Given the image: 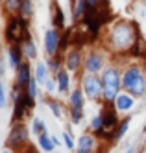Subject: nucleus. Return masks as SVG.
<instances>
[{"instance_id":"15","label":"nucleus","mask_w":146,"mask_h":153,"mask_svg":"<svg viewBox=\"0 0 146 153\" xmlns=\"http://www.w3.org/2000/svg\"><path fill=\"white\" fill-rule=\"evenodd\" d=\"M55 78V83H58V92L61 94V96H65V94H70V72L67 70L65 67L54 76Z\"/></svg>"},{"instance_id":"43","label":"nucleus","mask_w":146,"mask_h":153,"mask_svg":"<svg viewBox=\"0 0 146 153\" xmlns=\"http://www.w3.org/2000/svg\"><path fill=\"white\" fill-rule=\"evenodd\" d=\"M52 153H61V151H52Z\"/></svg>"},{"instance_id":"13","label":"nucleus","mask_w":146,"mask_h":153,"mask_svg":"<svg viewBox=\"0 0 146 153\" xmlns=\"http://www.w3.org/2000/svg\"><path fill=\"white\" fill-rule=\"evenodd\" d=\"M33 78V74H31V67H30V63H22L20 67L15 70V81H13V85H17V87H20L22 91H26V87H28V83H30V79Z\"/></svg>"},{"instance_id":"3","label":"nucleus","mask_w":146,"mask_h":153,"mask_svg":"<svg viewBox=\"0 0 146 153\" xmlns=\"http://www.w3.org/2000/svg\"><path fill=\"white\" fill-rule=\"evenodd\" d=\"M30 35V20L20 15L7 17V22L4 28V39L7 45H22Z\"/></svg>"},{"instance_id":"12","label":"nucleus","mask_w":146,"mask_h":153,"mask_svg":"<svg viewBox=\"0 0 146 153\" xmlns=\"http://www.w3.org/2000/svg\"><path fill=\"white\" fill-rule=\"evenodd\" d=\"M28 96H26V91L22 92L17 100L13 102V114H11V124H17V122H22V118L28 114Z\"/></svg>"},{"instance_id":"32","label":"nucleus","mask_w":146,"mask_h":153,"mask_svg":"<svg viewBox=\"0 0 146 153\" xmlns=\"http://www.w3.org/2000/svg\"><path fill=\"white\" fill-rule=\"evenodd\" d=\"M100 127H104V120H102V114H96L93 120H91V131H96Z\"/></svg>"},{"instance_id":"46","label":"nucleus","mask_w":146,"mask_h":153,"mask_svg":"<svg viewBox=\"0 0 146 153\" xmlns=\"http://www.w3.org/2000/svg\"><path fill=\"white\" fill-rule=\"evenodd\" d=\"M24 153H26V151H24Z\"/></svg>"},{"instance_id":"11","label":"nucleus","mask_w":146,"mask_h":153,"mask_svg":"<svg viewBox=\"0 0 146 153\" xmlns=\"http://www.w3.org/2000/svg\"><path fill=\"white\" fill-rule=\"evenodd\" d=\"M100 146H102V144H100V140L94 137L93 131L80 135V138H78V142H76V149L85 151V153H94V151H98Z\"/></svg>"},{"instance_id":"25","label":"nucleus","mask_w":146,"mask_h":153,"mask_svg":"<svg viewBox=\"0 0 146 153\" xmlns=\"http://www.w3.org/2000/svg\"><path fill=\"white\" fill-rule=\"evenodd\" d=\"M130 122H131V116H126V118L120 120V124H118L117 129H115V137H117V140L124 138V135L128 133V129H130Z\"/></svg>"},{"instance_id":"21","label":"nucleus","mask_w":146,"mask_h":153,"mask_svg":"<svg viewBox=\"0 0 146 153\" xmlns=\"http://www.w3.org/2000/svg\"><path fill=\"white\" fill-rule=\"evenodd\" d=\"M20 48H22V52H24V57L28 59V61H31V59H37V45H35V41H33L31 37H28L24 42L20 45Z\"/></svg>"},{"instance_id":"19","label":"nucleus","mask_w":146,"mask_h":153,"mask_svg":"<svg viewBox=\"0 0 146 153\" xmlns=\"http://www.w3.org/2000/svg\"><path fill=\"white\" fill-rule=\"evenodd\" d=\"M44 103H46V105L50 107L52 114H54L55 118H58V120H61V118H63L65 111H63V103H61V100H58V98H54L52 94H48L46 98H44Z\"/></svg>"},{"instance_id":"44","label":"nucleus","mask_w":146,"mask_h":153,"mask_svg":"<svg viewBox=\"0 0 146 153\" xmlns=\"http://www.w3.org/2000/svg\"><path fill=\"white\" fill-rule=\"evenodd\" d=\"M2 2H4V0H0V4H2Z\"/></svg>"},{"instance_id":"1","label":"nucleus","mask_w":146,"mask_h":153,"mask_svg":"<svg viewBox=\"0 0 146 153\" xmlns=\"http://www.w3.org/2000/svg\"><path fill=\"white\" fill-rule=\"evenodd\" d=\"M137 39H141V30L135 20H117L107 33V46L111 52L122 53L128 52Z\"/></svg>"},{"instance_id":"40","label":"nucleus","mask_w":146,"mask_h":153,"mask_svg":"<svg viewBox=\"0 0 146 153\" xmlns=\"http://www.w3.org/2000/svg\"><path fill=\"white\" fill-rule=\"evenodd\" d=\"M4 72V67H2V65H0V74H2Z\"/></svg>"},{"instance_id":"23","label":"nucleus","mask_w":146,"mask_h":153,"mask_svg":"<svg viewBox=\"0 0 146 153\" xmlns=\"http://www.w3.org/2000/svg\"><path fill=\"white\" fill-rule=\"evenodd\" d=\"M2 9L7 17H13V15H19L20 13V6H22V0H4L2 4Z\"/></svg>"},{"instance_id":"24","label":"nucleus","mask_w":146,"mask_h":153,"mask_svg":"<svg viewBox=\"0 0 146 153\" xmlns=\"http://www.w3.org/2000/svg\"><path fill=\"white\" fill-rule=\"evenodd\" d=\"M37 140H39V148H41L43 153H52V151H55V144H54L52 137L48 135V131H44L43 135H39Z\"/></svg>"},{"instance_id":"30","label":"nucleus","mask_w":146,"mask_h":153,"mask_svg":"<svg viewBox=\"0 0 146 153\" xmlns=\"http://www.w3.org/2000/svg\"><path fill=\"white\" fill-rule=\"evenodd\" d=\"M7 105V96H6V87H4V81L0 79V111H4Z\"/></svg>"},{"instance_id":"17","label":"nucleus","mask_w":146,"mask_h":153,"mask_svg":"<svg viewBox=\"0 0 146 153\" xmlns=\"http://www.w3.org/2000/svg\"><path fill=\"white\" fill-rule=\"evenodd\" d=\"M52 26L55 28V30H59V31H63V30H67V19H65V11L61 9V6L55 2H52Z\"/></svg>"},{"instance_id":"16","label":"nucleus","mask_w":146,"mask_h":153,"mask_svg":"<svg viewBox=\"0 0 146 153\" xmlns=\"http://www.w3.org/2000/svg\"><path fill=\"white\" fill-rule=\"evenodd\" d=\"M113 105H115V109L118 113H130L131 109L135 107V98L131 94H128V92H120L117 96V100L113 102Z\"/></svg>"},{"instance_id":"42","label":"nucleus","mask_w":146,"mask_h":153,"mask_svg":"<svg viewBox=\"0 0 146 153\" xmlns=\"http://www.w3.org/2000/svg\"><path fill=\"white\" fill-rule=\"evenodd\" d=\"M141 2H142V4H144V7H146V0H141Z\"/></svg>"},{"instance_id":"18","label":"nucleus","mask_w":146,"mask_h":153,"mask_svg":"<svg viewBox=\"0 0 146 153\" xmlns=\"http://www.w3.org/2000/svg\"><path fill=\"white\" fill-rule=\"evenodd\" d=\"M33 76H35L39 87H44V85H46V81L52 78V72H50V68H48L46 61H39V63L35 65V68H33Z\"/></svg>"},{"instance_id":"22","label":"nucleus","mask_w":146,"mask_h":153,"mask_svg":"<svg viewBox=\"0 0 146 153\" xmlns=\"http://www.w3.org/2000/svg\"><path fill=\"white\" fill-rule=\"evenodd\" d=\"M69 107H76V109L85 107V94H83L82 89H74L69 94Z\"/></svg>"},{"instance_id":"29","label":"nucleus","mask_w":146,"mask_h":153,"mask_svg":"<svg viewBox=\"0 0 146 153\" xmlns=\"http://www.w3.org/2000/svg\"><path fill=\"white\" fill-rule=\"evenodd\" d=\"M37 89H39V83H37V79H35V76L30 79V83H28V87H26V94H28V98L30 100H33L35 102V98H37Z\"/></svg>"},{"instance_id":"28","label":"nucleus","mask_w":146,"mask_h":153,"mask_svg":"<svg viewBox=\"0 0 146 153\" xmlns=\"http://www.w3.org/2000/svg\"><path fill=\"white\" fill-rule=\"evenodd\" d=\"M69 116H70V124L78 126L83 122V109H76V107H69Z\"/></svg>"},{"instance_id":"10","label":"nucleus","mask_w":146,"mask_h":153,"mask_svg":"<svg viewBox=\"0 0 146 153\" xmlns=\"http://www.w3.org/2000/svg\"><path fill=\"white\" fill-rule=\"evenodd\" d=\"M102 103V111H100V114H102V120H104V127L107 129H117V126L120 124V118H118V111L115 109L113 103Z\"/></svg>"},{"instance_id":"7","label":"nucleus","mask_w":146,"mask_h":153,"mask_svg":"<svg viewBox=\"0 0 146 153\" xmlns=\"http://www.w3.org/2000/svg\"><path fill=\"white\" fill-rule=\"evenodd\" d=\"M83 59L85 57L82 53V48H70L63 57V67L70 74H76V72H80L83 68Z\"/></svg>"},{"instance_id":"35","label":"nucleus","mask_w":146,"mask_h":153,"mask_svg":"<svg viewBox=\"0 0 146 153\" xmlns=\"http://www.w3.org/2000/svg\"><path fill=\"white\" fill-rule=\"evenodd\" d=\"M52 140H54V144H55V148H58V146H61V140H59L58 137H52Z\"/></svg>"},{"instance_id":"45","label":"nucleus","mask_w":146,"mask_h":153,"mask_svg":"<svg viewBox=\"0 0 146 153\" xmlns=\"http://www.w3.org/2000/svg\"><path fill=\"white\" fill-rule=\"evenodd\" d=\"M70 2H76V0H70Z\"/></svg>"},{"instance_id":"27","label":"nucleus","mask_w":146,"mask_h":153,"mask_svg":"<svg viewBox=\"0 0 146 153\" xmlns=\"http://www.w3.org/2000/svg\"><path fill=\"white\" fill-rule=\"evenodd\" d=\"M20 17H24L26 20H31L33 15V0H22V6H20Z\"/></svg>"},{"instance_id":"38","label":"nucleus","mask_w":146,"mask_h":153,"mask_svg":"<svg viewBox=\"0 0 146 153\" xmlns=\"http://www.w3.org/2000/svg\"><path fill=\"white\" fill-rule=\"evenodd\" d=\"M94 153H106V151L102 149V146H100V148H98V151H94Z\"/></svg>"},{"instance_id":"2","label":"nucleus","mask_w":146,"mask_h":153,"mask_svg":"<svg viewBox=\"0 0 146 153\" xmlns=\"http://www.w3.org/2000/svg\"><path fill=\"white\" fill-rule=\"evenodd\" d=\"M102 87H104V94H102V102L104 103H113L117 100V96L120 94V87H122V72L117 65H107L102 70Z\"/></svg>"},{"instance_id":"36","label":"nucleus","mask_w":146,"mask_h":153,"mask_svg":"<svg viewBox=\"0 0 146 153\" xmlns=\"http://www.w3.org/2000/svg\"><path fill=\"white\" fill-rule=\"evenodd\" d=\"M126 153H137V149H135V146H130V148L126 149Z\"/></svg>"},{"instance_id":"6","label":"nucleus","mask_w":146,"mask_h":153,"mask_svg":"<svg viewBox=\"0 0 146 153\" xmlns=\"http://www.w3.org/2000/svg\"><path fill=\"white\" fill-rule=\"evenodd\" d=\"M107 67L106 65V56L98 50H91L83 59V70L87 74H98Z\"/></svg>"},{"instance_id":"20","label":"nucleus","mask_w":146,"mask_h":153,"mask_svg":"<svg viewBox=\"0 0 146 153\" xmlns=\"http://www.w3.org/2000/svg\"><path fill=\"white\" fill-rule=\"evenodd\" d=\"M85 11H87V0H76V2H72V20H74V26L82 22Z\"/></svg>"},{"instance_id":"8","label":"nucleus","mask_w":146,"mask_h":153,"mask_svg":"<svg viewBox=\"0 0 146 153\" xmlns=\"http://www.w3.org/2000/svg\"><path fill=\"white\" fill-rule=\"evenodd\" d=\"M59 39H61V33H59V30H55L54 26L44 31L43 45H44V53H46V57H54V56L59 53Z\"/></svg>"},{"instance_id":"14","label":"nucleus","mask_w":146,"mask_h":153,"mask_svg":"<svg viewBox=\"0 0 146 153\" xmlns=\"http://www.w3.org/2000/svg\"><path fill=\"white\" fill-rule=\"evenodd\" d=\"M24 61H26V57H24V52H22L20 45H7V65H9V68L17 70Z\"/></svg>"},{"instance_id":"37","label":"nucleus","mask_w":146,"mask_h":153,"mask_svg":"<svg viewBox=\"0 0 146 153\" xmlns=\"http://www.w3.org/2000/svg\"><path fill=\"white\" fill-rule=\"evenodd\" d=\"M2 153H15V151H13V149H9V148H6V149H4Z\"/></svg>"},{"instance_id":"34","label":"nucleus","mask_w":146,"mask_h":153,"mask_svg":"<svg viewBox=\"0 0 146 153\" xmlns=\"http://www.w3.org/2000/svg\"><path fill=\"white\" fill-rule=\"evenodd\" d=\"M98 4H100V0H87L89 7H98Z\"/></svg>"},{"instance_id":"9","label":"nucleus","mask_w":146,"mask_h":153,"mask_svg":"<svg viewBox=\"0 0 146 153\" xmlns=\"http://www.w3.org/2000/svg\"><path fill=\"white\" fill-rule=\"evenodd\" d=\"M142 74L144 72H142V67L139 63H131V65H128V67L122 70V89H124V92L133 85V81H137L141 78Z\"/></svg>"},{"instance_id":"31","label":"nucleus","mask_w":146,"mask_h":153,"mask_svg":"<svg viewBox=\"0 0 146 153\" xmlns=\"http://www.w3.org/2000/svg\"><path fill=\"white\" fill-rule=\"evenodd\" d=\"M61 137H63L65 146L69 148V149H74V135H72V133H69V131H65V133H63Z\"/></svg>"},{"instance_id":"5","label":"nucleus","mask_w":146,"mask_h":153,"mask_svg":"<svg viewBox=\"0 0 146 153\" xmlns=\"http://www.w3.org/2000/svg\"><path fill=\"white\" fill-rule=\"evenodd\" d=\"M85 98L91 102H102V94H104V87H102V78L96 74H87L83 72L82 76V87Z\"/></svg>"},{"instance_id":"26","label":"nucleus","mask_w":146,"mask_h":153,"mask_svg":"<svg viewBox=\"0 0 146 153\" xmlns=\"http://www.w3.org/2000/svg\"><path fill=\"white\" fill-rule=\"evenodd\" d=\"M44 131H48V129H46V124H44L39 116H35V118L31 120V135L39 137V135H43V133H44Z\"/></svg>"},{"instance_id":"33","label":"nucleus","mask_w":146,"mask_h":153,"mask_svg":"<svg viewBox=\"0 0 146 153\" xmlns=\"http://www.w3.org/2000/svg\"><path fill=\"white\" fill-rule=\"evenodd\" d=\"M44 89H46L48 94H52V92L58 91V83H55V78H50V79L46 81V85H44Z\"/></svg>"},{"instance_id":"4","label":"nucleus","mask_w":146,"mask_h":153,"mask_svg":"<svg viewBox=\"0 0 146 153\" xmlns=\"http://www.w3.org/2000/svg\"><path fill=\"white\" fill-rule=\"evenodd\" d=\"M30 144V129L24 122L11 124V131L6 138V148L13 151H24V148Z\"/></svg>"},{"instance_id":"39","label":"nucleus","mask_w":146,"mask_h":153,"mask_svg":"<svg viewBox=\"0 0 146 153\" xmlns=\"http://www.w3.org/2000/svg\"><path fill=\"white\" fill-rule=\"evenodd\" d=\"M137 153H144V148H137Z\"/></svg>"},{"instance_id":"41","label":"nucleus","mask_w":146,"mask_h":153,"mask_svg":"<svg viewBox=\"0 0 146 153\" xmlns=\"http://www.w3.org/2000/svg\"><path fill=\"white\" fill-rule=\"evenodd\" d=\"M74 153H85V151H80V149H76V151H74Z\"/></svg>"}]
</instances>
